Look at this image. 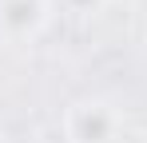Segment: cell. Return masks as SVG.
Segmentation results:
<instances>
[{"mask_svg":"<svg viewBox=\"0 0 147 143\" xmlns=\"http://www.w3.org/2000/svg\"><path fill=\"white\" fill-rule=\"evenodd\" d=\"M48 24V0H0V36L32 40Z\"/></svg>","mask_w":147,"mask_h":143,"instance_id":"2","label":"cell"},{"mask_svg":"<svg viewBox=\"0 0 147 143\" xmlns=\"http://www.w3.org/2000/svg\"><path fill=\"white\" fill-rule=\"evenodd\" d=\"M123 119L103 99H80L64 111V135L68 143H115Z\"/></svg>","mask_w":147,"mask_h":143,"instance_id":"1","label":"cell"},{"mask_svg":"<svg viewBox=\"0 0 147 143\" xmlns=\"http://www.w3.org/2000/svg\"><path fill=\"white\" fill-rule=\"evenodd\" d=\"M64 4H68V8H76V12H92L99 0H64Z\"/></svg>","mask_w":147,"mask_h":143,"instance_id":"3","label":"cell"}]
</instances>
